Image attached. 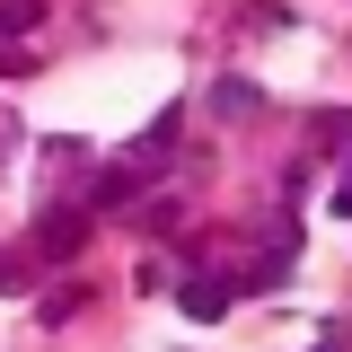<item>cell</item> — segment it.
I'll return each instance as SVG.
<instances>
[{
  "instance_id": "1",
  "label": "cell",
  "mask_w": 352,
  "mask_h": 352,
  "mask_svg": "<svg viewBox=\"0 0 352 352\" xmlns=\"http://www.w3.org/2000/svg\"><path fill=\"white\" fill-rule=\"evenodd\" d=\"M176 300H185V317H194V326H212L220 308H229V282H203V273H194V282H185Z\"/></svg>"
},
{
  "instance_id": "2",
  "label": "cell",
  "mask_w": 352,
  "mask_h": 352,
  "mask_svg": "<svg viewBox=\"0 0 352 352\" xmlns=\"http://www.w3.org/2000/svg\"><path fill=\"white\" fill-rule=\"evenodd\" d=\"M80 238H88V220H80V212H53L36 247H44V256H62V247H80Z\"/></svg>"
},
{
  "instance_id": "3",
  "label": "cell",
  "mask_w": 352,
  "mask_h": 352,
  "mask_svg": "<svg viewBox=\"0 0 352 352\" xmlns=\"http://www.w3.org/2000/svg\"><path fill=\"white\" fill-rule=\"evenodd\" d=\"M212 106H220V115H256L264 97H256V88H247V80H220V97H212Z\"/></svg>"
},
{
  "instance_id": "4",
  "label": "cell",
  "mask_w": 352,
  "mask_h": 352,
  "mask_svg": "<svg viewBox=\"0 0 352 352\" xmlns=\"http://www.w3.org/2000/svg\"><path fill=\"white\" fill-rule=\"evenodd\" d=\"M88 308V291H53V300H44V326H62V317H80Z\"/></svg>"
},
{
  "instance_id": "5",
  "label": "cell",
  "mask_w": 352,
  "mask_h": 352,
  "mask_svg": "<svg viewBox=\"0 0 352 352\" xmlns=\"http://www.w3.org/2000/svg\"><path fill=\"white\" fill-rule=\"evenodd\" d=\"M18 282H27V264H9V256H0V291H18Z\"/></svg>"
},
{
  "instance_id": "6",
  "label": "cell",
  "mask_w": 352,
  "mask_h": 352,
  "mask_svg": "<svg viewBox=\"0 0 352 352\" xmlns=\"http://www.w3.org/2000/svg\"><path fill=\"white\" fill-rule=\"evenodd\" d=\"M335 212H344V220H352V176H344V185H335Z\"/></svg>"
}]
</instances>
